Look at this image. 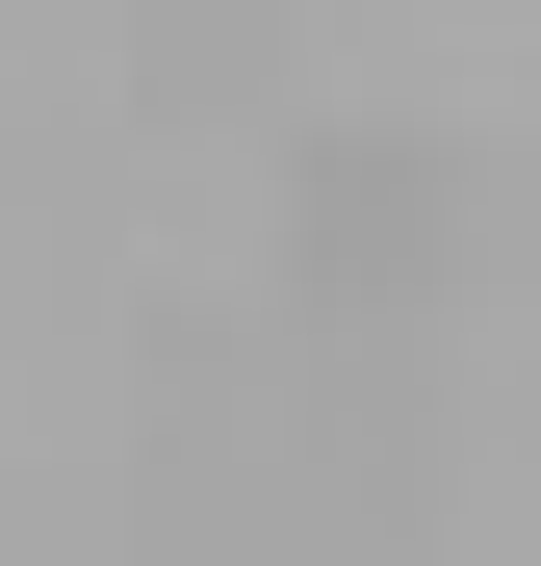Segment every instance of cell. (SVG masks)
<instances>
[]
</instances>
